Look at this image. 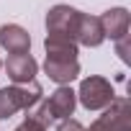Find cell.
<instances>
[{
	"label": "cell",
	"instance_id": "6da1fadb",
	"mask_svg": "<svg viewBox=\"0 0 131 131\" xmlns=\"http://www.w3.org/2000/svg\"><path fill=\"white\" fill-rule=\"evenodd\" d=\"M75 105H77V95L70 85H59L49 100H44L36 111H26V116L36 118L41 126H49L51 121H67L72 113H75Z\"/></svg>",
	"mask_w": 131,
	"mask_h": 131
},
{
	"label": "cell",
	"instance_id": "7a4b0ae2",
	"mask_svg": "<svg viewBox=\"0 0 131 131\" xmlns=\"http://www.w3.org/2000/svg\"><path fill=\"white\" fill-rule=\"evenodd\" d=\"M41 100V85L34 80L28 85L0 88V118H10L18 111H31Z\"/></svg>",
	"mask_w": 131,
	"mask_h": 131
},
{
	"label": "cell",
	"instance_id": "3957f363",
	"mask_svg": "<svg viewBox=\"0 0 131 131\" xmlns=\"http://www.w3.org/2000/svg\"><path fill=\"white\" fill-rule=\"evenodd\" d=\"M77 100L88 108V111H100V108H108L113 100H116V93H113V85L105 80V77H98V75H90L80 82V90L75 93Z\"/></svg>",
	"mask_w": 131,
	"mask_h": 131
},
{
	"label": "cell",
	"instance_id": "277c9868",
	"mask_svg": "<svg viewBox=\"0 0 131 131\" xmlns=\"http://www.w3.org/2000/svg\"><path fill=\"white\" fill-rule=\"evenodd\" d=\"M85 131H131V105L126 98H116L103 116L93 121L90 128Z\"/></svg>",
	"mask_w": 131,
	"mask_h": 131
},
{
	"label": "cell",
	"instance_id": "5b68a950",
	"mask_svg": "<svg viewBox=\"0 0 131 131\" xmlns=\"http://www.w3.org/2000/svg\"><path fill=\"white\" fill-rule=\"evenodd\" d=\"M44 72H46L49 80H54L57 85H70V82L80 75V62H77V57H72V54H46Z\"/></svg>",
	"mask_w": 131,
	"mask_h": 131
},
{
	"label": "cell",
	"instance_id": "8992f818",
	"mask_svg": "<svg viewBox=\"0 0 131 131\" xmlns=\"http://www.w3.org/2000/svg\"><path fill=\"white\" fill-rule=\"evenodd\" d=\"M72 39H75L77 46H100V44L105 41V34H103L100 18L77 10V16H75V26H72Z\"/></svg>",
	"mask_w": 131,
	"mask_h": 131
},
{
	"label": "cell",
	"instance_id": "52a82bcc",
	"mask_svg": "<svg viewBox=\"0 0 131 131\" xmlns=\"http://www.w3.org/2000/svg\"><path fill=\"white\" fill-rule=\"evenodd\" d=\"M5 72L13 80V85H28L39 72V64L31 54H10L5 62Z\"/></svg>",
	"mask_w": 131,
	"mask_h": 131
},
{
	"label": "cell",
	"instance_id": "ba28073f",
	"mask_svg": "<svg viewBox=\"0 0 131 131\" xmlns=\"http://www.w3.org/2000/svg\"><path fill=\"white\" fill-rule=\"evenodd\" d=\"M98 18H100V26H103L105 39H111V41H121V39L128 36L131 16H128L126 8H111V10H105V13L98 16Z\"/></svg>",
	"mask_w": 131,
	"mask_h": 131
},
{
	"label": "cell",
	"instance_id": "9c48e42d",
	"mask_svg": "<svg viewBox=\"0 0 131 131\" xmlns=\"http://www.w3.org/2000/svg\"><path fill=\"white\" fill-rule=\"evenodd\" d=\"M0 46L8 49L10 54H28L31 49V36L23 26L18 23H5L0 26Z\"/></svg>",
	"mask_w": 131,
	"mask_h": 131
},
{
	"label": "cell",
	"instance_id": "30bf717a",
	"mask_svg": "<svg viewBox=\"0 0 131 131\" xmlns=\"http://www.w3.org/2000/svg\"><path fill=\"white\" fill-rule=\"evenodd\" d=\"M16 131H46V126H41L36 118H31V116H26V121L16 128Z\"/></svg>",
	"mask_w": 131,
	"mask_h": 131
},
{
	"label": "cell",
	"instance_id": "8fae6325",
	"mask_svg": "<svg viewBox=\"0 0 131 131\" xmlns=\"http://www.w3.org/2000/svg\"><path fill=\"white\" fill-rule=\"evenodd\" d=\"M57 131H85V126H82L80 121H75V118H67V121H62V123H59Z\"/></svg>",
	"mask_w": 131,
	"mask_h": 131
},
{
	"label": "cell",
	"instance_id": "7c38bea8",
	"mask_svg": "<svg viewBox=\"0 0 131 131\" xmlns=\"http://www.w3.org/2000/svg\"><path fill=\"white\" fill-rule=\"evenodd\" d=\"M116 46H118L121 59H123V62H128V36H126V39H121V41H116Z\"/></svg>",
	"mask_w": 131,
	"mask_h": 131
},
{
	"label": "cell",
	"instance_id": "4fadbf2b",
	"mask_svg": "<svg viewBox=\"0 0 131 131\" xmlns=\"http://www.w3.org/2000/svg\"><path fill=\"white\" fill-rule=\"evenodd\" d=\"M0 67H3V62H0Z\"/></svg>",
	"mask_w": 131,
	"mask_h": 131
}]
</instances>
